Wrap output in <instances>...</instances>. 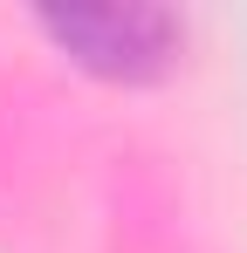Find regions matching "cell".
<instances>
[{
    "mask_svg": "<svg viewBox=\"0 0 247 253\" xmlns=\"http://www.w3.org/2000/svg\"><path fill=\"white\" fill-rule=\"evenodd\" d=\"M41 28L96 76H151L172 62L179 21L165 7H48Z\"/></svg>",
    "mask_w": 247,
    "mask_h": 253,
    "instance_id": "6da1fadb",
    "label": "cell"
}]
</instances>
